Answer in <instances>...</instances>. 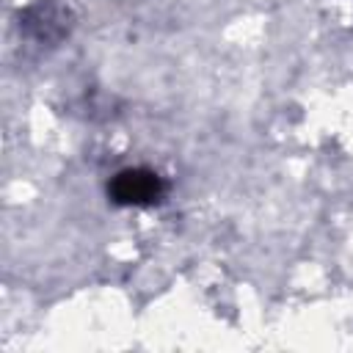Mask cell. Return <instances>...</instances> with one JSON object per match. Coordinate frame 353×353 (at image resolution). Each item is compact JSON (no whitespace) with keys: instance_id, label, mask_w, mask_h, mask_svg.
<instances>
[{"instance_id":"1","label":"cell","mask_w":353,"mask_h":353,"mask_svg":"<svg viewBox=\"0 0 353 353\" xmlns=\"http://www.w3.org/2000/svg\"><path fill=\"white\" fill-rule=\"evenodd\" d=\"M108 190L119 204H152L163 196V179L149 168H124L113 176Z\"/></svg>"},{"instance_id":"2","label":"cell","mask_w":353,"mask_h":353,"mask_svg":"<svg viewBox=\"0 0 353 353\" xmlns=\"http://www.w3.org/2000/svg\"><path fill=\"white\" fill-rule=\"evenodd\" d=\"M25 30H30L36 39H58L66 25H63V11L58 6H50V3H39L33 8H28L25 14Z\"/></svg>"}]
</instances>
